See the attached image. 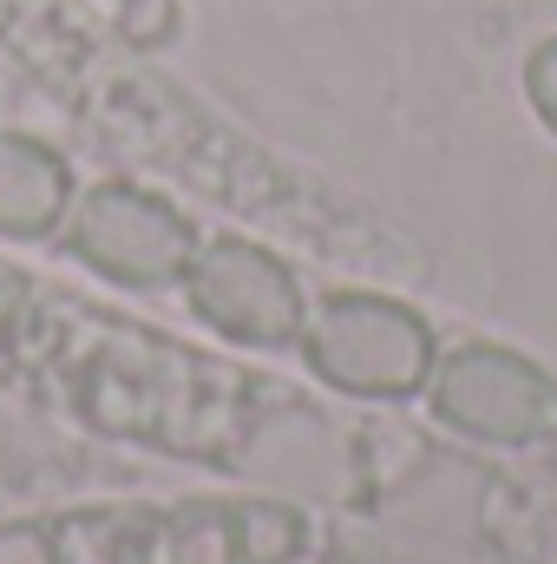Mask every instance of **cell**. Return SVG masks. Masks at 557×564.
Returning <instances> with one entry per match:
<instances>
[{
	"instance_id": "1",
	"label": "cell",
	"mask_w": 557,
	"mask_h": 564,
	"mask_svg": "<svg viewBox=\"0 0 557 564\" xmlns=\"http://www.w3.org/2000/svg\"><path fill=\"white\" fill-rule=\"evenodd\" d=\"M308 361L328 388L348 394H414L433 375V341L414 308L387 295H335L308 322Z\"/></svg>"
},
{
	"instance_id": "2",
	"label": "cell",
	"mask_w": 557,
	"mask_h": 564,
	"mask_svg": "<svg viewBox=\"0 0 557 564\" xmlns=\"http://www.w3.org/2000/svg\"><path fill=\"white\" fill-rule=\"evenodd\" d=\"M66 243L79 263H92L99 276L112 282H139V289H157V282H184L190 257H197V237L190 224L151 197V191H132V184H99L79 197L73 224H66Z\"/></svg>"
},
{
	"instance_id": "3",
	"label": "cell",
	"mask_w": 557,
	"mask_h": 564,
	"mask_svg": "<svg viewBox=\"0 0 557 564\" xmlns=\"http://www.w3.org/2000/svg\"><path fill=\"white\" fill-rule=\"evenodd\" d=\"M190 308L230 335V341H250V348H282L302 335V289L282 270L270 250L243 243V237H217V243H197L190 270Z\"/></svg>"
},
{
	"instance_id": "4",
	"label": "cell",
	"mask_w": 557,
	"mask_h": 564,
	"mask_svg": "<svg viewBox=\"0 0 557 564\" xmlns=\"http://www.w3.org/2000/svg\"><path fill=\"white\" fill-rule=\"evenodd\" d=\"M433 408L439 421L472 433V440H538L557 426V388L505 348H459L433 375Z\"/></svg>"
},
{
	"instance_id": "5",
	"label": "cell",
	"mask_w": 557,
	"mask_h": 564,
	"mask_svg": "<svg viewBox=\"0 0 557 564\" xmlns=\"http://www.w3.org/2000/svg\"><path fill=\"white\" fill-rule=\"evenodd\" d=\"M66 197H73V177L59 151L20 139V132H0V230L7 237H46L66 217Z\"/></svg>"
},
{
	"instance_id": "6",
	"label": "cell",
	"mask_w": 557,
	"mask_h": 564,
	"mask_svg": "<svg viewBox=\"0 0 557 564\" xmlns=\"http://www.w3.org/2000/svg\"><path fill=\"white\" fill-rule=\"evenodd\" d=\"M525 86H532V106H538V119L557 132V40H545V46L532 53V66H525Z\"/></svg>"
}]
</instances>
